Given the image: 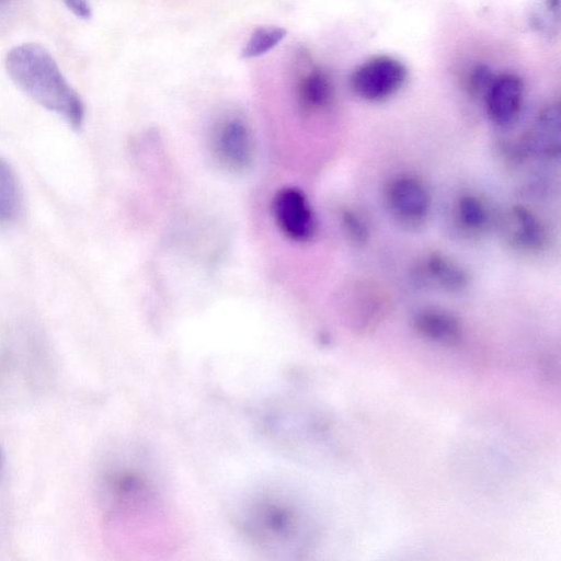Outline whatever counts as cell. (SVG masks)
Returning <instances> with one entry per match:
<instances>
[{"label": "cell", "mask_w": 561, "mask_h": 561, "mask_svg": "<svg viewBox=\"0 0 561 561\" xmlns=\"http://www.w3.org/2000/svg\"><path fill=\"white\" fill-rule=\"evenodd\" d=\"M66 7L78 18L88 20L92 15L89 0H64Z\"/></svg>", "instance_id": "obj_17"}, {"label": "cell", "mask_w": 561, "mask_h": 561, "mask_svg": "<svg viewBox=\"0 0 561 561\" xmlns=\"http://www.w3.org/2000/svg\"><path fill=\"white\" fill-rule=\"evenodd\" d=\"M405 78L407 70L399 60L378 56L366 60L353 71L350 85L360 99L378 102L398 92Z\"/></svg>", "instance_id": "obj_4"}, {"label": "cell", "mask_w": 561, "mask_h": 561, "mask_svg": "<svg viewBox=\"0 0 561 561\" xmlns=\"http://www.w3.org/2000/svg\"><path fill=\"white\" fill-rule=\"evenodd\" d=\"M454 215L457 228L469 237H479L491 226L489 205L472 193H465L457 198Z\"/></svg>", "instance_id": "obj_12"}, {"label": "cell", "mask_w": 561, "mask_h": 561, "mask_svg": "<svg viewBox=\"0 0 561 561\" xmlns=\"http://www.w3.org/2000/svg\"><path fill=\"white\" fill-rule=\"evenodd\" d=\"M21 207V191L11 167L0 158V224L12 221Z\"/></svg>", "instance_id": "obj_14"}, {"label": "cell", "mask_w": 561, "mask_h": 561, "mask_svg": "<svg viewBox=\"0 0 561 561\" xmlns=\"http://www.w3.org/2000/svg\"><path fill=\"white\" fill-rule=\"evenodd\" d=\"M412 277L416 285L453 294L465 290L470 283L465 266L442 252H431L422 257L414 266Z\"/></svg>", "instance_id": "obj_8"}, {"label": "cell", "mask_w": 561, "mask_h": 561, "mask_svg": "<svg viewBox=\"0 0 561 561\" xmlns=\"http://www.w3.org/2000/svg\"><path fill=\"white\" fill-rule=\"evenodd\" d=\"M5 69L12 81L36 103L73 128L81 127L83 102L46 48L35 43L14 46L7 54Z\"/></svg>", "instance_id": "obj_1"}, {"label": "cell", "mask_w": 561, "mask_h": 561, "mask_svg": "<svg viewBox=\"0 0 561 561\" xmlns=\"http://www.w3.org/2000/svg\"><path fill=\"white\" fill-rule=\"evenodd\" d=\"M524 84L515 75L504 73L489 82L484 103L489 118L497 126L516 122L523 107Z\"/></svg>", "instance_id": "obj_9"}, {"label": "cell", "mask_w": 561, "mask_h": 561, "mask_svg": "<svg viewBox=\"0 0 561 561\" xmlns=\"http://www.w3.org/2000/svg\"><path fill=\"white\" fill-rule=\"evenodd\" d=\"M522 156L552 160L560 154V114L557 105L545 107L517 142Z\"/></svg>", "instance_id": "obj_10"}, {"label": "cell", "mask_w": 561, "mask_h": 561, "mask_svg": "<svg viewBox=\"0 0 561 561\" xmlns=\"http://www.w3.org/2000/svg\"><path fill=\"white\" fill-rule=\"evenodd\" d=\"M341 224L346 237L354 244L363 245L369 240V225L366 218L356 209H344L341 214Z\"/></svg>", "instance_id": "obj_16"}, {"label": "cell", "mask_w": 561, "mask_h": 561, "mask_svg": "<svg viewBox=\"0 0 561 561\" xmlns=\"http://www.w3.org/2000/svg\"><path fill=\"white\" fill-rule=\"evenodd\" d=\"M499 225L503 239L515 251L536 254L548 245L549 233L543 220L524 205L510 207Z\"/></svg>", "instance_id": "obj_6"}, {"label": "cell", "mask_w": 561, "mask_h": 561, "mask_svg": "<svg viewBox=\"0 0 561 561\" xmlns=\"http://www.w3.org/2000/svg\"><path fill=\"white\" fill-rule=\"evenodd\" d=\"M334 89L330 76L319 67L307 71L297 84V99L304 111L327 107L333 100Z\"/></svg>", "instance_id": "obj_13"}, {"label": "cell", "mask_w": 561, "mask_h": 561, "mask_svg": "<svg viewBox=\"0 0 561 561\" xmlns=\"http://www.w3.org/2000/svg\"><path fill=\"white\" fill-rule=\"evenodd\" d=\"M0 1H2V0H0Z\"/></svg>", "instance_id": "obj_18"}, {"label": "cell", "mask_w": 561, "mask_h": 561, "mask_svg": "<svg viewBox=\"0 0 561 561\" xmlns=\"http://www.w3.org/2000/svg\"><path fill=\"white\" fill-rule=\"evenodd\" d=\"M215 158L233 172L250 169L254 160V142L248 125L239 118L219 123L211 135Z\"/></svg>", "instance_id": "obj_5"}, {"label": "cell", "mask_w": 561, "mask_h": 561, "mask_svg": "<svg viewBox=\"0 0 561 561\" xmlns=\"http://www.w3.org/2000/svg\"><path fill=\"white\" fill-rule=\"evenodd\" d=\"M286 36V30L276 26L256 28L241 50L242 58H254L274 48Z\"/></svg>", "instance_id": "obj_15"}, {"label": "cell", "mask_w": 561, "mask_h": 561, "mask_svg": "<svg viewBox=\"0 0 561 561\" xmlns=\"http://www.w3.org/2000/svg\"><path fill=\"white\" fill-rule=\"evenodd\" d=\"M385 202L393 219L412 229L426 222L432 206L426 184L412 174H400L391 179L386 185Z\"/></svg>", "instance_id": "obj_3"}, {"label": "cell", "mask_w": 561, "mask_h": 561, "mask_svg": "<svg viewBox=\"0 0 561 561\" xmlns=\"http://www.w3.org/2000/svg\"><path fill=\"white\" fill-rule=\"evenodd\" d=\"M413 327L423 337L446 346H455L462 339L460 320L450 311L440 308L420 310L413 319Z\"/></svg>", "instance_id": "obj_11"}, {"label": "cell", "mask_w": 561, "mask_h": 561, "mask_svg": "<svg viewBox=\"0 0 561 561\" xmlns=\"http://www.w3.org/2000/svg\"><path fill=\"white\" fill-rule=\"evenodd\" d=\"M280 231L294 241H308L316 232V217L306 195L296 187L279 190L272 204Z\"/></svg>", "instance_id": "obj_7"}, {"label": "cell", "mask_w": 561, "mask_h": 561, "mask_svg": "<svg viewBox=\"0 0 561 561\" xmlns=\"http://www.w3.org/2000/svg\"><path fill=\"white\" fill-rule=\"evenodd\" d=\"M242 534L259 550L288 559L299 552L305 524L296 503L282 491L266 490L245 500L238 514Z\"/></svg>", "instance_id": "obj_2"}]
</instances>
